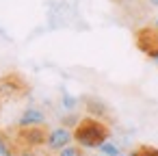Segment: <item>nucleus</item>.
Listing matches in <instances>:
<instances>
[{"mask_svg": "<svg viewBox=\"0 0 158 156\" xmlns=\"http://www.w3.org/2000/svg\"><path fill=\"white\" fill-rule=\"evenodd\" d=\"M156 63H158V59H156Z\"/></svg>", "mask_w": 158, "mask_h": 156, "instance_id": "17", "label": "nucleus"}, {"mask_svg": "<svg viewBox=\"0 0 158 156\" xmlns=\"http://www.w3.org/2000/svg\"><path fill=\"white\" fill-rule=\"evenodd\" d=\"M132 156H158V147H152V145H139Z\"/></svg>", "mask_w": 158, "mask_h": 156, "instance_id": "9", "label": "nucleus"}, {"mask_svg": "<svg viewBox=\"0 0 158 156\" xmlns=\"http://www.w3.org/2000/svg\"><path fill=\"white\" fill-rule=\"evenodd\" d=\"M31 93V85L28 80L18 74V72H11V74H5L0 78V102L5 100H22Z\"/></svg>", "mask_w": 158, "mask_h": 156, "instance_id": "3", "label": "nucleus"}, {"mask_svg": "<svg viewBox=\"0 0 158 156\" xmlns=\"http://www.w3.org/2000/svg\"><path fill=\"white\" fill-rule=\"evenodd\" d=\"M134 41H136V48L149 57V59H158V28L147 24V26H139L134 31Z\"/></svg>", "mask_w": 158, "mask_h": 156, "instance_id": "4", "label": "nucleus"}, {"mask_svg": "<svg viewBox=\"0 0 158 156\" xmlns=\"http://www.w3.org/2000/svg\"><path fill=\"white\" fill-rule=\"evenodd\" d=\"M152 26H156V28H158V15H156V18L152 20Z\"/></svg>", "mask_w": 158, "mask_h": 156, "instance_id": "14", "label": "nucleus"}, {"mask_svg": "<svg viewBox=\"0 0 158 156\" xmlns=\"http://www.w3.org/2000/svg\"><path fill=\"white\" fill-rule=\"evenodd\" d=\"M56 154H59V156H87V150L74 141V143L65 145V147H63L61 152H56Z\"/></svg>", "mask_w": 158, "mask_h": 156, "instance_id": "7", "label": "nucleus"}, {"mask_svg": "<svg viewBox=\"0 0 158 156\" xmlns=\"http://www.w3.org/2000/svg\"><path fill=\"white\" fill-rule=\"evenodd\" d=\"M41 156H59V154H56V152H50V150H46V147H44V152H41Z\"/></svg>", "mask_w": 158, "mask_h": 156, "instance_id": "12", "label": "nucleus"}, {"mask_svg": "<svg viewBox=\"0 0 158 156\" xmlns=\"http://www.w3.org/2000/svg\"><path fill=\"white\" fill-rule=\"evenodd\" d=\"M87 156H104V154H87Z\"/></svg>", "mask_w": 158, "mask_h": 156, "instance_id": "15", "label": "nucleus"}, {"mask_svg": "<svg viewBox=\"0 0 158 156\" xmlns=\"http://www.w3.org/2000/svg\"><path fill=\"white\" fill-rule=\"evenodd\" d=\"M119 156H121V154H119ZM126 156H132V154H126Z\"/></svg>", "mask_w": 158, "mask_h": 156, "instance_id": "16", "label": "nucleus"}, {"mask_svg": "<svg viewBox=\"0 0 158 156\" xmlns=\"http://www.w3.org/2000/svg\"><path fill=\"white\" fill-rule=\"evenodd\" d=\"M37 124H46V115L39 108H26L18 119V126H37Z\"/></svg>", "mask_w": 158, "mask_h": 156, "instance_id": "6", "label": "nucleus"}, {"mask_svg": "<svg viewBox=\"0 0 158 156\" xmlns=\"http://www.w3.org/2000/svg\"><path fill=\"white\" fill-rule=\"evenodd\" d=\"M44 147H24V150H18L15 156H41Z\"/></svg>", "mask_w": 158, "mask_h": 156, "instance_id": "10", "label": "nucleus"}, {"mask_svg": "<svg viewBox=\"0 0 158 156\" xmlns=\"http://www.w3.org/2000/svg\"><path fill=\"white\" fill-rule=\"evenodd\" d=\"M48 132H50L48 124H37V126H18L15 124V128L11 132L15 154H18V150H24V147H46Z\"/></svg>", "mask_w": 158, "mask_h": 156, "instance_id": "2", "label": "nucleus"}, {"mask_svg": "<svg viewBox=\"0 0 158 156\" xmlns=\"http://www.w3.org/2000/svg\"><path fill=\"white\" fill-rule=\"evenodd\" d=\"M72 130H74V141L78 145H82L85 150H98L104 141L110 139L108 121H104L102 117H95V115L80 117Z\"/></svg>", "mask_w": 158, "mask_h": 156, "instance_id": "1", "label": "nucleus"}, {"mask_svg": "<svg viewBox=\"0 0 158 156\" xmlns=\"http://www.w3.org/2000/svg\"><path fill=\"white\" fill-rule=\"evenodd\" d=\"M63 104H65L67 108H72V106H74V100H72L69 95H65V98H63Z\"/></svg>", "mask_w": 158, "mask_h": 156, "instance_id": "11", "label": "nucleus"}, {"mask_svg": "<svg viewBox=\"0 0 158 156\" xmlns=\"http://www.w3.org/2000/svg\"><path fill=\"white\" fill-rule=\"evenodd\" d=\"M98 150H100V154H104V156H119V147H117L115 143H110V141H104Z\"/></svg>", "mask_w": 158, "mask_h": 156, "instance_id": "8", "label": "nucleus"}, {"mask_svg": "<svg viewBox=\"0 0 158 156\" xmlns=\"http://www.w3.org/2000/svg\"><path fill=\"white\" fill-rule=\"evenodd\" d=\"M74 143V130L69 126H56L50 128L48 132V141H46V150L50 152H61L65 145Z\"/></svg>", "mask_w": 158, "mask_h": 156, "instance_id": "5", "label": "nucleus"}, {"mask_svg": "<svg viewBox=\"0 0 158 156\" xmlns=\"http://www.w3.org/2000/svg\"><path fill=\"white\" fill-rule=\"evenodd\" d=\"M145 2H147V5H152V7H156V9H158V0H145Z\"/></svg>", "mask_w": 158, "mask_h": 156, "instance_id": "13", "label": "nucleus"}]
</instances>
